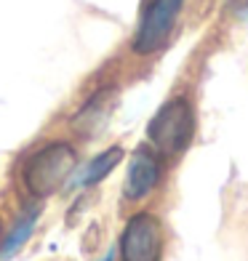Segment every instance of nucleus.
Here are the masks:
<instances>
[{"label":"nucleus","mask_w":248,"mask_h":261,"mask_svg":"<svg viewBox=\"0 0 248 261\" xmlns=\"http://www.w3.org/2000/svg\"><path fill=\"white\" fill-rule=\"evenodd\" d=\"M78 155L67 141H51L38 149L24 165V187L35 197H48L72 176Z\"/></svg>","instance_id":"obj_1"},{"label":"nucleus","mask_w":248,"mask_h":261,"mask_svg":"<svg viewBox=\"0 0 248 261\" xmlns=\"http://www.w3.org/2000/svg\"><path fill=\"white\" fill-rule=\"evenodd\" d=\"M195 134V112L187 99L165 101L147 125V136L160 155H179L190 147Z\"/></svg>","instance_id":"obj_2"},{"label":"nucleus","mask_w":248,"mask_h":261,"mask_svg":"<svg viewBox=\"0 0 248 261\" xmlns=\"http://www.w3.org/2000/svg\"><path fill=\"white\" fill-rule=\"evenodd\" d=\"M182 8H184V0H147L134 35V51L139 56H150L160 51L168 43Z\"/></svg>","instance_id":"obj_3"},{"label":"nucleus","mask_w":248,"mask_h":261,"mask_svg":"<svg viewBox=\"0 0 248 261\" xmlns=\"http://www.w3.org/2000/svg\"><path fill=\"white\" fill-rule=\"evenodd\" d=\"M163 256V227L152 213H136L128 219L120 237L123 261H160Z\"/></svg>","instance_id":"obj_4"},{"label":"nucleus","mask_w":248,"mask_h":261,"mask_svg":"<svg viewBox=\"0 0 248 261\" xmlns=\"http://www.w3.org/2000/svg\"><path fill=\"white\" fill-rule=\"evenodd\" d=\"M158 179H160L158 158L147 149H139V152H134L131 163H128V176H126V189L123 192H126L128 200H141L155 189Z\"/></svg>","instance_id":"obj_5"},{"label":"nucleus","mask_w":248,"mask_h":261,"mask_svg":"<svg viewBox=\"0 0 248 261\" xmlns=\"http://www.w3.org/2000/svg\"><path fill=\"white\" fill-rule=\"evenodd\" d=\"M110 96L112 93L110 91H102L96 93L91 101H86V107L72 117V128L78 130V134H96V130L104 125V120H107V115H110Z\"/></svg>","instance_id":"obj_6"},{"label":"nucleus","mask_w":248,"mask_h":261,"mask_svg":"<svg viewBox=\"0 0 248 261\" xmlns=\"http://www.w3.org/2000/svg\"><path fill=\"white\" fill-rule=\"evenodd\" d=\"M38 216H40V211L35 208V205H32L27 213H21V216L16 219V224H14V229L8 232V237L3 240V245H0V256H3V258H11L21 245L30 240L35 224H38Z\"/></svg>","instance_id":"obj_7"},{"label":"nucleus","mask_w":248,"mask_h":261,"mask_svg":"<svg viewBox=\"0 0 248 261\" xmlns=\"http://www.w3.org/2000/svg\"><path fill=\"white\" fill-rule=\"evenodd\" d=\"M120 160H123V149L120 147H110L107 152H102L91 165H86V171H83V176L78 179V187H91V184L102 181Z\"/></svg>","instance_id":"obj_8"},{"label":"nucleus","mask_w":248,"mask_h":261,"mask_svg":"<svg viewBox=\"0 0 248 261\" xmlns=\"http://www.w3.org/2000/svg\"><path fill=\"white\" fill-rule=\"evenodd\" d=\"M99 261H115V253H112V251H107V253H104Z\"/></svg>","instance_id":"obj_9"}]
</instances>
